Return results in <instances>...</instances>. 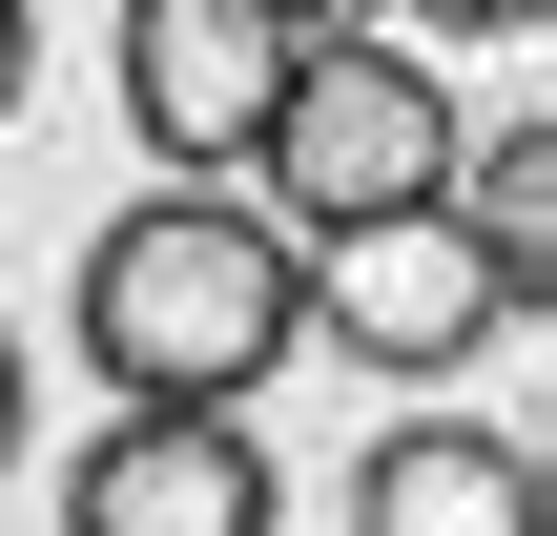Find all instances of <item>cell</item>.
<instances>
[{
  "mask_svg": "<svg viewBox=\"0 0 557 536\" xmlns=\"http://www.w3.org/2000/svg\"><path fill=\"white\" fill-rule=\"evenodd\" d=\"M289 331H310V289H289L269 207L165 186L83 248V372H124V413H248L289 372Z\"/></svg>",
  "mask_w": 557,
  "mask_h": 536,
  "instance_id": "1",
  "label": "cell"
},
{
  "mask_svg": "<svg viewBox=\"0 0 557 536\" xmlns=\"http://www.w3.org/2000/svg\"><path fill=\"white\" fill-rule=\"evenodd\" d=\"M248 165H269V248L413 227V207H455V83L413 41H372V21H310V62H289V103H269Z\"/></svg>",
  "mask_w": 557,
  "mask_h": 536,
  "instance_id": "2",
  "label": "cell"
},
{
  "mask_svg": "<svg viewBox=\"0 0 557 536\" xmlns=\"http://www.w3.org/2000/svg\"><path fill=\"white\" fill-rule=\"evenodd\" d=\"M289 62H310V0H124V124H145V165L165 186L248 165Z\"/></svg>",
  "mask_w": 557,
  "mask_h": 536,
  "instance_id": "3",
  "label": "cell"
},
{
  "mask_svg": "<svg viewBox=\"0 0 557 536\" xmlns=\"http://www.w3.org/2000/svg\"><path fill=\"white\" fill-rule=\"evenodd\" d=\"M269 516H289V475L248 413H103L62 454V536H269Z\"/></svg>",
  "mask_w": 557,
  "mask_h": 536,
  "instance_id": "4",
  "label": "cell"
},
{
  "mask_svg": "<svg viewBox=\"0 0 557 536\" xmlns=\"http://www.w3.org/2000/svg\"><path fill=\"white\" fill-rule=\"evenodd\" d=\"M289 289H310L331 351H372V372H455V351H496V269L455 248V207L351 227V248H289Z\"/></svg>",
  "mask_w": 557,
  "mask_h": 536,
  "instance_id": "5",
  "label": "cell"
},
{
  "mask_svg": "<svg viewBox=\"0 0 557 536\" xmlns=\"http://www.w3.org/2000/svg\"><path fill=\"white\" fill-rule=\"evenodd\" d=\"M351 536H557L537 434H475V413H413L351 454Z\"/></svg>",
  "mask_w": 557,
  "mask_h": 536,
  "instance_id": "6",
  "label": "cell"
},
{
  "mask_svg": "<svg viewBox=\"0 0 557 536\" xmlns=\"http://www.w3.org/2000/svg\"><path fill=\"white\" fill-rule=\"evenodd\" d=\"M455 248L496 269V310H557V124H537V103L496 124V165H475V207H455Z\"/></svg>",
  "mask_w": 557,
  "mask_h": 536,
  "instance_id": "7",
  "label": "cell"
},
{
  "mask_svg": "<svg viewBox=\"0 0 557 536\" xmlns=\"http://www.w3.org/2000/svg\"><path fill=\"white\" fill-rule=\"evenodd\" d=\"M21 83H41V21H21V0H0V124H21Z\"/></svg>",
  "mask_w": 557,
  "mask_h": 536,
  "instance_id": "8",
  "label": "cell"
},
{
  "mask_svg": "<svg viewBox=\"0 0 557 536\" xmlns=\"http://www.w3.org/2000/svg\"><path fill=\"white\" fill-rule=\"evenodd\" d=\"M0 475H21V331H0Z\"/></svg>",
  "mask_w": 557,
  "mask_h": 536,
  "instance_id": "9",
  "label": "cell"
}]
</instances>
